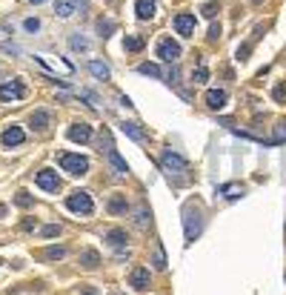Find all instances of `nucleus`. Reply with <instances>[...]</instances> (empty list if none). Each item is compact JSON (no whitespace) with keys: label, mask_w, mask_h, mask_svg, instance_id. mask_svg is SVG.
<instances>
[{"label":"nucleus","mask_w":286,"mask_h":295,"mask_svg":"<svg viewBox=\"0 0 286 295\" xmlns=\"http://www.w3.org/2000/svg\"><path fill=\"white\" fill-rule=\"evenodd\" d=\"M66 206L75 212V215H92V212H95V201H92V195L83 192V189H75V192L69 195Z\"/></svg>","instance_id":"obj_1"},{"label":"nucleus","mask_w":286,"mask_h":295,"mask_svg":"<svg viewBox=\"0 0 286 295\" xmlns=\"http://www.w3.org/2000/svg\"><path fill=\"white\" fill-rule=\"evenodd\" d=\"M57 163L63 166V172L75 175V178L89 172V160L83 158V155H72V152H63V155H57Z\"/></svg>","instance_id":"obj_2"},{"label":"nucleus","mask_w":286,"mask_h":295,"mask_svg":"<svg viewBox=\"0 0 286 295\" xmlns=\"http://www.w3.org/2000/svg\"><path fill=\"white\" fill-rule=\"evenodd\" d=\"M183 227H186V244H192V241L200 235V229H203V218H200V209H194V206H186V209H183Z\"/></svg>","instance_id":"obj_3"},{"label":"nucleus","mask_w":286,"mask_h":295,"mask_svg":"<svg viewBox=\"0 0 286 295\" xmlns=\"http://www.w3.org/2000/svg\"><path fill=\"white\" fill-rule=\"evenodd\" d=\"M100 147H106L103 152H106L109 163H112L114 169H117V175H126V172H129V163H126V160L120 158V152L114 149V144H112V138H109V132H103V138H100Z\"/></svg>","instance_id":"obj_4"},{"label":"nucleus","mask_w":286,"mask_h":295,"mask_svg":"<svg viewBox=\"0 0 286 295\" xmlns=\"http://www.w3.org/2000/svg\"><path fill=\"white\" fill-rule=\"evenodd\" d=\"M160 163H163V169L169 172V175H183V172L189 169V163H186L178 152H172V149H166V152H163Z\"/></svg>","instance_id":"obj_5"},{"label":"nucleus","mask_w":286,"mask_h":295,"mask_svg":"<svg viewBox=\"0 0 286 295\" xmlns=\"http://www.w3.org/2000/svg\"><path fill=\"white\" fill-rule=\"evenodd\" d=\"M23 98H26V86H23L20 80H6V83L0 86V101L3 103L23 101Z\"/></svg>","instance_id":"obj_6"},{"label":"nucleus","mask_w":286,"mask_h":295,"mask_svg":"<svg viewBox=\"0 0 286 295\" xmlns=\"http://www.w3.org/2000/svg\"><path fill=\"white\" fill-rule=\"evenodd\" d=\"M158 57L160 60H166V63H178V57H181V46L175 43L172 37H163L158 43Z\"/></svg>","instance_id":"obj_7"},{"label":"nucleus","mask_w":286,"mask_h":295,"mask_svg":"<svg viewBox=\"0 0 286 295\" xmlns=\"http://www.w3.org/2000/svg\"><path fill=\"white\" fill-rule=\"evenodd\" d=\"M194 14H189V11H181L178 17H175V29H178V34L181 37H192L194 34Z\"/></svg>","instance_id":"obj_8"},{"label":"nucleus","mask_w":286,"mask_h":295,"mask_svg":"<svg viewBox=\"0 0 286 295\" xmlns=\"http://www.w3.org/2000/svg\"><path fill=\"white\" fill-rule=\"evenodd\" d=\"M37 186L46 189V192H57V189H60V178H57V172L40 169V172H37Z\"/></svg>","instance_id":"obj_9"},{"label":"nucleus","mask_w":286,"mask_h":295,"mask_svg":"<svg viewBox=\"0 0 286 295\" xmlns=\"http://www.w3.org/2000/svg\"><path fill=\"white\" fill-rule=\"evenodd\" d=\"M0 141H3V147H20L23 141H26V132H23L20 126H9L3 135H0Z\"/></svg>","instance_id":"obj_10"},{"label":"nucleus","mask_w":286,"mask_h":295,"mask_svg":"<svg viewBox=\"0 0 286 295\" xmlns=\"http://www.w3.org/2000/svg\"><path fill=\"white\" fill-rule=\"evenodd\" d=\"M69 141H78V144H89L92 141V126L89 124H75L69 126Z\"/></svg>","instance_id":"obj_11"},{"label":"nucleus","mask_w":286,"mask_h":295,"mask_svg":"<svg viewBox=\"0 0 286 295\" xmlns=\"http://www.w3.org/2000/svg\"><path fill=\"white\" fill-rule=\"evenodd\" d=\"M135 11L140 20H152L158 14V3L155 0H135Z\"/></svg>","instance_id":"obj_12"},{"label":"nucleus","mask_w":286,"mask_h":295,"mask_svg":"<svg viewBox=\"0 0 286 295\" xmlns=\"http://www.w3.org/2000/svg\"><path fill=\"white\" fill-rule=\"evenodd\" d=\"M129 284L135 287V290H140V293L149 290V270H146V267H135L132 275H129Z\"/></svg>","instance_id":"obj_13"},{"label":"nucleus","mask_w":286,"mask_h":295,"mask_svg":"<svg viewBox=\"0 0 286 295\" xmlns=\"http://www.w3.org/2000/svg\"><path fill=\"white\" fill-rule=\"evenodd\" d=\"M206 103H209V109H223V106H226V92L223 89H209L206 92Z\"/></svg>","instance_id":"obj_14"},{"label":"nucleus","mask_w":286,"mask_h":295,"mask_svg":"<svg viewBox=\"0 0 286 295\" xmlns=\"http://www.w3.org/2000/svg\"><path fill=\"white\" fill-rule=\"evenodd\" d=\"M78 11V0H55V14L57 17H72Z\"/></svg>","instance_id":"obj_15"},{"label":"nucleus","mask_w":286,"mask_h":295,"mask_svg":"<svg viewBox=\"0 0 286 295\" xmlns=\"http://www.w3.org/2000/svg\"><path fill=\"white\" fill-rule=\"evenodd\" d=\"M120 129H123V135H129L132 141H137V144H143V141H146V132H143L137 124H132V121H123Z\"/></svg>","instance_id":"obj_16"},{"label":"nucleus","mask_w":286,"mask_h":295,"mask_svg":"<svg viewBox=\"0 0 286 295\" xmlns=\"http://www.w3.org/2000/svg\"><path fill=\"white\" fill-rule=\"evenodd\" d=\"M106 241H109V247H114V250H123L129 238H126L123 229H109V232H106Z\"/></svg>","instance_id":"obj_17"},{"label":"nucleus","mask_w":286,"mask_h":295,"mask_svg":"<svg viewBox=\"0 0 286 295\" xmlns=\"http://www.w3.org/2000/svg\"><path fill=\"white\" fill-rule=\"evenodd\" d=\"M89 72H92L97 80H109V78H112L109 66H106V63H100V60H89Z\"/></svg>","instance_id":"obj_18"},{"label":"nucleus","mask_w":286,"mask_h":295,"mask_svg":"<svg viewBox=\"0 0 286 295\" xmlns=\"http://www.w3.org/2000/svg\"><path fill=\"white\" fill-rule=\"evenodd\" d=\"M143 46H146V40H143L140 34H126L123 37V49L126 52H140Z\"/></svg>","instance_id":"obj_19"},{"label":"nucleus","mask_w":286,"mask_h":295,"mask_svg":"<svg viewBox=\"0 0 286 295\" xmlns=\"http://www.w3.org/2000/svg\"><path fill=\"white\" fill-rule=\"evenodd\" d=\"M80 264H83L86 270H95V267L100 264V255H97V250H83V252H80Z\"/></svg>","instance_id":"obj_20"},{"label":"nucleus","mask_w":286,"mask_h":295,"mask_svg":"<svg viewBox=\"0 0 286 295\" xmlns=\"http://www.w3.org/2000/svg\"><path fill=\"white\" fill-rule=\"evenodd\" d=\"M49 121H52V115L46 112V109H37V112L32 115V121H29V124H32L34 129H46V126H49Z\"/></svg>","instance_id":"obj_21"},{"label":"nucleus","mask_w":286,"mask_h":295,"mask_svg":"<svg viewBox=\"0 0 286 295\" xmlns=\"http://www.w3.org/2000/svg\"><path fill=\"white\" fill-rule=\"evenodd\" d=\"M126 209H129V204H126L123 195H114L112 201H109V212H112V215H120V212H126Z\"/></svg>","instance_id":"obj_22"},{"label":"nucleus","mask_w":286,"mask_h":295,"mask_svg":"<svg viewBox=\"0 0 286 295\" xmlns=\"http://www.w3.org/2000/svg\"><path fill=\"white\" fill-rule=\"evenodd\" d=\"M66 247H49V250L43 252V258L46 261H63V258H66Z\"/></svg>","instance_id":"obj_23"},{"label":"nucleus","mask_w":286,"mask_h":295,"mask_svg":"<svg viewBox=\"0 0 286 295\" xmlns=\"http://www.w3.org/2000/svg\"><path fill=\"white\" fill-rule=\"evenodd\" d=\"M137 72H140V75H149V78H163L160 66H155V63H140V66H137Z\"/></svg>","instance_id":"obj_24"},{"label":"nucleus","mask_w":286,"mask_h":295,"mask_svg":"<svg viewBox=\"0 0 286 295\" xmlns=\"http://www.w3.org/2000/svg\"><path fill=\"white\" fill-rule=\"evenodd\" d=\"M152 261H155V270H166V255H163V244H155V255H152Z\"/></svg>","instance_id":"obj_25"},{"label":"nucleus","mask_w":286,"mask_h":295,"mask_svg":"<svg viewBox=\"0 0 286 295\" xmlns=\"http://www.w3.org/2000/svg\"><path fill=\"white\" fill-rule=\"evenodd\" d=\"M149 224H152V212H149L146 206H140V209H137V227L146 229Z\"/></svg>","instance_id":"obj_26"},{"label":"nucleus","mask_w":286,"mask_h":295,"mask_svg":"<svg viewBox=\"0 0 286 295\" xmlns=\"http://www.w3.org/2000/svg\"><path fill=\"white\" fill-rule=\"evenodd\" d=\"M192 80H194V83H206V80H209V69H206V66H197V69L192 72Z\"/></svg>","instance_id":"obj_27"},{"label":"nucleus","mask_w":286,"mask_h":295,"mask_svg":"<svg viewBox=\"0 0 286 295\" xmlns=\"http://www.w3.org/2000/svg\"><path fill=\"white\" fill-rule=\"evenodd\" d=\"M14 204H17V206H23V209H29V206H32V195H29V192H17Z\"/></svg>","instance_id":"obj_28"},{"label":"nucleus","mask_w":286,"mask_h":295,"mask_svg":"<svg viewBox=\"0 0 286 295\" xmlns=\"http://www.w3.org/2000/svg\"><path fill=\"white\" fill-rule=\"evenodd\" d=\"M40 235L43 238H55V235H60V224H49V227L40 229Z\"/></svg>","instance_id":"obj_29"},{"label":"nucleus","mask_w":286,"mask_h":295,"mask_svg":"<svg viewBox=\"0 0 286 295\" xmlns=\"http://www.w3.org/2000/svg\"><path fill=\"white\" fill-rule=\"evenodd\" d=\"M275 132H278V135L272 138V144L278 147V144H284V141H286V124H278V126H275Z\"/></svg>","instance_id":"obj_30"},{"label":"nucleus","mask_w":286,"mask_h":295,"mask_svg":"<svg viewBox=\"0 0 286 295\" xmlns=\"http://www.w3.org/2000/svg\"><path fill=\"white\" fill-rule=\"evenodd\" d=\"M69 43H72V49H80V52H86V49H89V40H86V37H78V34H75Z\"/></svg>","instance_id":"obj_31"},{"label":"nucleus","mask_w":286,"mask_h":295,"mask_svg":"<svg viewBox=\"0 0 286 295\" xmlns=\"http://www.w3.org/2000/svg\"><path fill=\"white\" fill-rule=\"evenodd\" d=\"M23 29H26V32H40V20H37V17H29V20H23Z\"/></svg>","instance_id":"obj_32"},{"label":"nucleus","mask_w":286,"mask_h":295,"mask_svg":"<svg viewBox=\"0 0 286 295\" xmlns=\"http://www.w3.org/2000/svg\"><path fill=\"white\" fill-rule=\"evenodd\" d=\"M217 11H220V6H217V3H206V6H203V14H206V17H215Z\"/></svg>","instance_id":"obj_33"},{"label":"nucleus","mask_w":286,"mask_h":295,"mask_svg":"<svg viewBox=\"0 0 286 295\" xmlns=\"http://www.w3.org/2000/svg\"><path fill=\"white\" fill-rule=\"evenodd\" d=\"M272 95H275V101H286V86H284V83H281V86H275Z\"/></svg>","instance_id":"obj_34"},{"label":"nucleus","mask_w":286,"mask_h":295,"mask_svg":"<svg viewBox=\"0 0 286 295\" xmlns=\"http://www.w3.org/2000/svg\"><path fill=\"white\" fill-rule=\"evenodd\" d=\"M249 49H252V46H249V43H243V46H238V60H246V57H249Z\"/></svg>","instance_id":"obj_35"},{"label":"nucleus","mask_w":286,"mask_h":295,"mask_svg":"<svg viewBox=\"0 0 286 295\" xmlns=\"http://www.w3.org/2000/svg\"><path fill=\"white\" fill-rule=\"evenodd\" d=\"M97 29H100V32H114V23L112 20H100L97 23Z\"/></svg>","instance_id":"obj_36"},{"label":"nucleus","mask_w":286,"mask_h":295,"mask_svg":"<svg viewBox=\"0 0 286 295\" xmlns=\"http://www.w3.org/2000/svg\"><path fill=\"white\" fill-rule=\"evenodd\" d=\"M3 52H11V55H20V46H14V43H3Z\"/></svg>","instance_id":"obj_37"},{"label":"nucleus","mask_w":286,"mask_h":295,"mask_svg":"<svg viewBox=\"0 0 286 295\" xmlns=\"http://www.w3.org/2000/svg\"><path fill=\"white\" fill-rule=\"evenodd\" d=\"M166 78H169V83H178V69H169V75H166Z\"/></svg>","instance_id":"obj_38"},{"label":"nucleus","mask_w":286,"mask_h":295,"mask_svg":"<svg viewBox=\"0 0 286 295\" xmlns=\"http://www.w3.org/2000/svg\"><path fill=\"white\" fill-rule=\"evenodd\" d=\"M217 34H220V26H217V23H215V26H212V29H209V37H212V40H215Z\"/></svg>","instance_id":"obj_39"},{"label":"nucleus","mask_w":286,"mask_h":295,"mask_svg":"<svg viewBox=\"0 0 286 295\" xmlns=\"http://www.w3.org/2000/svg\"><path fill=\"white\" fill-rule=\"evenodd\" d=\"M23 229H26V232H29V229H34V221H32V218H26V221H23Z\"/></svg>","instance_id":"obj_40"},{"label":"nucleus","mask_w":286,"mask_h":295,"mask_svg":"<svg viewBox=\"0 0 286 295\" xmlns=\"http://www.w3.org/2000/svg\"><path fill=\"white\" fill-rule=\"evenodd\" d=\"M3 215H6V206H0V218H3Z\"/></svg>","instance_id":"obj_41"},{"label":"nucleus","mask_w":286,"mask_h":295,"mask_svg":"<svg viewBox=\"0 0 286 295\" xmlns=\"http://www.w3.org/2000/svg\"><path fill=\"white\" fill-rule=\"evenodd\" d=\"M29 3H46V0H29Z\"/></svg>","instance_id":"obj_42"},{"label":"nucleus","mask_w":286,"mask_h":295,"mask_svg":"<svg viewBox=\"0 0 286 295\" xmlns=\"http://www.w3.org/2000/svg\"><path fill=\"white\" fill-rule=\"evenodd\" d=\"M0 264H3V261H0Z\"/></svg>","instance_id":"obj_43"}]
</instances>
